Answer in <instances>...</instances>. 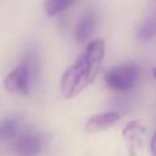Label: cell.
<instances>
[{
	"label": "cell",
	"instance_id": "cell-1",
	"mask_svg": "<svg viewBox=\"0 0 156 156\" xmlns=\"http://www.w3.org/2000/svg\"><path fill=\"white\" fill-rule=\"evenodd\" d=\"M104 55V40L97 38L90 41L85 48V52L62 74L59 83L60 94L65 99H73L88 88L100 73Z\"/></svg>",
	"mask_w": 156,
	"mask_h": 156
},
{
	"label": "cell",
	"instance_id": "cell-2",
	"mask_svg": "<svg viewBox=\"0 0 156 156\" xmlns=\"http://www.w3.org/2000/svg\"><path fill=\"white\" fill-rule=\"evenodd\" d=\"M138 67L134 63H126L112 67L105 73L104 80L108 88L119 93H126L134 88L138 80Z\"/></svg>",
	"mask_w": 156,
	"mask_h": 156
},
{
	"label": "cell",
	"instance_id": "cell-3",
	"mask_svg": "<svg viewBox=\"0 0 156 156\" xmlns=\"http://www.w3.org/2000/svg\"><path fill=\"white\" fill-rule=\"evenodd\" d=\"M33 78V65L29 59H25L15 69L10 71L4 77V88L10 93L27 94L30 92Z\"/></svg>",
	"mask_w": 156,
	"mask_h": 156
},
{
	"label": "cell",
	"instance_id": "cell-4",
	"mask_svg": "<svg viewBox=\"0 0 156 156\" xmlns=\"http://www.w3.org/2000/svg\"><path fill=\"white\" fill-rule=\"evenodd\" d=\"M14 148L18 156H37L43 149V138L34 133H23L18 136Z\"/></svg>",
	"mask_w": 156,
	"mask_h": 156
},
{
	"label": "cell",
	"instance_id": "cell-5",
	"mask_svg": "<svg viewBox=\"0 0 156 156\" xmlns=\"http://www.w3.org/2000/svg\"><path fill=\"white\" fill-rule=\"evenodd\" d=\"M121 121V114L110 111V112H101L96 114V115L90 116L85 123V130L89 134H94V133L107 130L112 127Z\"/></svg>",
	"mask_w": 156,
	"mask_h": 156
},
{
	"label": "cell",
	"instance_id": "cell-6",
	"mask_svg": "<svg viewBox=\"0 0 156 156\" xmlns=\"http://www.w3.org/2000/svg\"><path fill=\"white\" fill-rule=\"evenodd\" d=\"M96 22L97 16L94 11H88V12L83 14L76 29V38L78 43H83L90 37V34L93 33L94 27H96Z\"/></svg>",
	"mask_w": 156,
	"mask_h": 156
},
{
	"label": "cell",
	"instance_id": "cell-7",
	"mask_svg": "<svg viewBox=\"0 0 156 156\" xmlns=\"http://www.w3.org/2000/svg\"><path fill=\"white\" fill-rule=\"evenodd\" d=\"M18 134V125L15 119L7 118L0 122V141H10Z\"/></svg>",
	"mask_w": 156,
	"mask_h": 156
},
{
	"label": "cell",
	"instance_id": "cell-8",
	"mask_svg": "<svg viewBox=\"0 0 156 156\" xmlns=\"http://www.w3.org/2000/svg\"><path fill=\"white\" fill-rule=\"evenodd\" d=\"M73 3H74V0H45L44 8H45L47 15L55 16L58 14L66 11Z\"/></svg>",
	"mask_w": 156,
	"mask_h": 156
},
{
	"label": "cell",
	"instance_id": "cell-9",
	"mask_svg": "<svg viewBox=\"0 0 156 156\" xmlns=\"http://www.w3.org/2000/svg\"><path fill=\"white\" fill-rule=\"evenodd\" d=\"M156 34V16H152L145 21L137 30V36L141 40H149Z\"/></svg>",
	"mask_w": 156,
	"mask_h": 156
},
{
	"label": "cell",
	"instance_id": "cell-10",
	"mask_svg": "<svg viewBox=\"0 0 156 156\" xmlns=\"http://www.w3.org/2000/svg\"><path fill=\"white\" fill-rule=\"evenodd\" d=\"M149 148H151V154L152 156H156V132L154 133L151 138V144H149Z\"/></svg>",
	"mask_w": 156,
	"mask_h": 156
},
{
	"label": "cell",
	"instance_id": "cell-11",
	"mask_svg": "<svg viewBox=\"0 0 156 156\" xmlns=\"http://www.w3.org/2000/svg\"><path fill=\"white\" fill-rule=\"evenodd\" d=\"M152 76H154V78L156 80V67L154 69V70H152Z\"/></svg>",
	"mask_w": 156,
	"mask_h": 156
}]
</instances>
